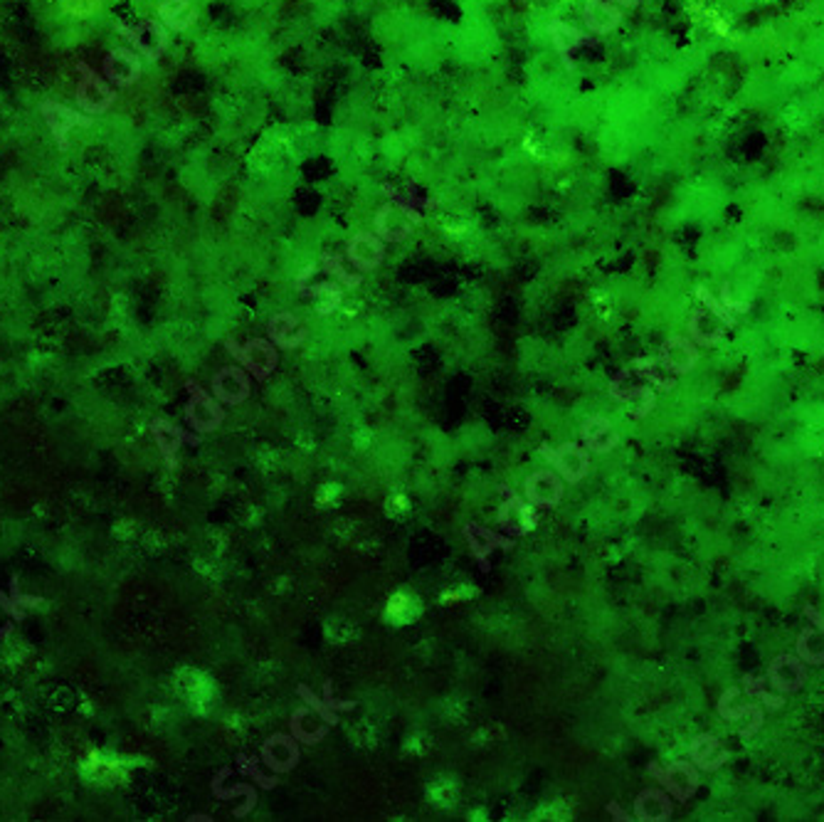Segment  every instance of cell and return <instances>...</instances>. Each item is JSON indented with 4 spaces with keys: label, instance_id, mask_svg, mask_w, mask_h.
<instances>
[{
    "label": "cell",
    "instance_id": "cell-1",
    "mask_svg": "<svg viewBox=\"0 0 824 822\" xmlns=\"http://www.w3.org/2000/svg\"><path fill=\"white\" fill-rule=\"evenodd\" d=\"M652 776L660 780L664 790L669 793L671 798L676 800H689L699 788V770L689 761H676L669 768H661L657 763H649Z\"/></svg>",
    "mask_w": 824,
    "mask_h": 822
},
{
    "label": "cell",
    "instance_id": "cell-2",
    "mask_svg": "<svg viewBox=\"0 0 824 822\" xmlns=\"http://www.w3.org/2000/svg\"><path fill=\"white\" fill-rule=\"evenodd\" d=\"M765 677H768V684L775 689V691L790 694V691H797V689L804 687L807 672H804V665L800 657L780 655L770 662Z\"/></svg>",
    "mask_w": 824,
    "mask_h": 822
},
{
    "label": "cell",
    "instance_id": "cell-3",
    "mask_svg": "<svg viewBox=\"0 0 824 822\" xmlns=\"http://www.w3.org/2000/svg\"><path fill=\"white\" fill-rule=\"evenodd\" d=\"M228 348H232L235 354L240 355V361L244 363V368L254 373V378H264L269 376L276 366V354H275V346L267 344L264 339H254V341H247L244 346H237L228 341Z\"/></svg>",
    "mask_w": 824,
    "mask_h": 822
},
{
    "label": "cell",
    "instance_id": "cell-4",
    "mask_svg": "<svg viewBox=\"0 0 824 822\" xmlns=\"http://www.w3.org/2000/svg\"><path fill=\"white\" fill-rule=\"evenodd\" d=\"M188 390L193 393V398L188 403L186 415L188 422L198 430V433H210V430H215L218 425L225 418V412L218 408V403L205 395L200 386H193V383H188Z\"/></svg>",
    "mask_w": 824,
    "mask_h": 822
},
{
    "label": "cell",
    "instance_id": "cell-5",
    "mask_svg": "<svg viewBox=\"0 0 824 822\" xmlns=\"http://www.w3.org/2000/svg\"><path fill=\"white\" fill-rule=\"evenodd\" d=\"M543 457L550 459V465L571 482H580L590 469V455H588V450L578 447V444H563L561 450L543 447Z\"/></svg>",
    "mask_w": 824,
    "mask_h": 822
},
{
    "label": "cell",
    "instance_id": "cell-6",
    "mask_svg": "<svg viewBox=\"0 0 824 822\" xmlns=\"http://www.w3.org/2000/svg\"><path fill=\"white\" fill-rule=\"evenodd\" d=\"M699 361L696 346L684 339V336H671L669 341H664L660 348V363L664 371H669L671 376H682L689 373Z\"/></svg>",
    "mask_w": 824,
    "mask_h": 822
},
{
    "label": "cell",
    "instance_id": "cell-7",
    "mask_svg": "<svg viewBox=\"0 0 824 822\" xmlns=\"http://www.w3.org/2000/svg\"><path fill=\"white\" fill-rule=\"evenodd\" d=\"M501 491H504L506 497V504L501 507V514H499L501 526L511 533L531 531L536 526V511L531 509L528 504H524L518 497H514V491H508L506 487H501Z\"/></svg>",
    "mask_w": 824,
    "mask_h": 822
},
{
    "label": "cell",
    "instance_id": "cell-8",
    "mask_svg": "<svg viewBox=\"0 0 824 822\" xmlns=\"http://www.w3.org/2000/svg\"><path fill=\"white\" fill-rule=\"evenodd\" d=\"M77 100L82 104V109H87L89 114H101V111H107L111 107L114 92H111V87L104 79L87 72V77L79 79Z\"/></svg>",
    "mask_w": 824,
    "mask_h": 822
},
{
    "label": "cell",
    "instance_id": "cell-9",
    "mask_svg": "<svg viewBox=\"0 0 824 822\" xmlns=\"http://www.w3.org/2000/svg\"><path fill=\"white\" fill-rule=\"evenodd\" d=\"M212 388H215V398L237 405L250 395V378L240 368H222L212 380Z\"/></svg>",
    "mask_w": 824,
    "mask_h": 822
},
{
    "label": "cell",
    "instance_id": "cell-10",
    "mask_svg": "<svg viewBox=\"0 0 824 822\" xmlns=\"http://www.w3.org/2000/svg\"><path fill=\"white\" fill-rule=\"evenodd\" d=\"M731 691L733 689H728L724 691V697L718 699V714H721V719L725 722H740V719H748V723L740 729V738H753L758 729L763 726V709H760L758 704H743V706H731Z\"/></svg>",
    "mask_w": 824,
    "mask_h": 822
},
{
    "label": "cell",
    "instance_id": "cell-11",
    "mask_svg": "<svg viewBox=\"0 0 824 822\" xmlns=\"http://www.w3.org/2000/svg\"><path fill=\"white\" fill-rule=\"evenodd\" d=\"M412 233V222L397 205H385L375 218V235L383 237L388 243H400L407 235Z\"/></svg>",
    "mask_w": 824,
    "mask_h": 822
},
{
    "label": "cell",
    "instance_id": "cell-12",
    "mask_svg": "<svg viewBox=\"0 0 824 822\" xmlns=\"http://www.w3.org/2000/svg\"><path fill=\"white\" fill-rule=\"evenodd\" d=\"M610 393L615 395L620 403H629V400H639V408H635V418L642 420L652 408H654V390L649 386H635V383H627V371H622L615 380L610 383Z\"/></svg>",
    "mask_w": 824,
    "mask_h": 822
},
{
    "label": "cell",
    "instance_id": "cell-13",
    "mask_svg": "<svg viewBox=\"0 0 824 822\" xmlns=\"http://www.w3.org/2000/svg\"><path fill=\"white\" fill-rule=\"evenodd\" d=\"M43 114H44V119H47V126L52 129V133H55V139L60 141L62 148H67V133L72 132L75 126H87L89 124V119L79 116L77 111L67 109V107L55 104V101H47V104H43Z\"/></svg>",
    "mask_w": 824,
    "mask_h": 822
},
{
    "label": "cell",
    "instance_id": "cell-14",
    "mask_svg": "<svg viewBox=\"0 0 824 822\" xmlns=\"http://www.w3.org/2000/svg\"><path fill=\"white\" fill-rule=\"evenodd\" d=\"M348 259L358 269H373L383 262V243L378 240V235H356L348 244Z\"/></svg>",
    "mask_w": 824,
    "mask_h": 822
},
{
    "label": "cell",
    "instance_id": "cell-15",
    "mask_svg": "<svg viewBox=\"0 0 824 822\" xmlns=\"http://www.w3.org/2000/svg\"><path fill=\"white\" fill-rule=\"evenodd\" d=\"M104 75L111 79V82H116L121 87H126V84H133L139 75H141V65H139V57L129 52V50H116V52H109L107 57V62H104Z\"/></svg>",
    "mask_w": 824,
    "mask_h": 822
},
{
    "label": "cell",
    "instance_id": "cell-16",
    "mask_svg": "<svg viewBox=\"0 0 824 822\" xmlns=\"http://www.w3.org/2000/svg\"><path fill=\"white\" fill-rule=\"evenodd\" d=\"M467 541L472 546V554L479 558V563H482V571H486V555L494 554V548H511L514 541L511 539H504L501 533H492L482 529V526H476V523H469L467 529Z\"/></svg>",
    "mask_w": 824,
    "mask_h": 822
},
{
    "label": "cell",
    "instance_id": "cell-17",
    "mask_svg": "<svg viewBox=\"0 0 824 822\" xmlns=\"http://www.w3.org/2000/svg\"><path fill=\"white\" fill-rule=\"evenodd\" d=\"M692 761L701 770H718L728 761V751L721 748L716 736L701 733L692 741Z\"/></svg>",
    "mask_w": 824,
    "mask_h": 822
},
{
    "label": "cell",
    "instance_id": "cell-18",
    "mask_svg": "<svg viewBox=\"0 0 824 822\" xmlns=\"http://www.w3.org/2000/svg\"><path fill=\"white\" fill-rule=\"evenodd\" d=\"M689 333H692L693 344L699 346H716L724 341L725 336V323L714 316L711 311H696L689 322Z\"/></svg>",
    "mask_w": 824,
    "mask_h": 822
},
{
    "label": "cell",
    "instance_id": "cell-19",
    "mask_svg": "<svg viewBox=\"0 0 824 822\" xmlns=\"http://www.w3.org/2000/svg\"><path fill=\"white\" fill-rule=\"evenodd\" d=\"M526 491L528 501H533L539 507H556L563 494L561 479L550 475V472H539L526 482Z\"/></svg>",
    "mask_w": 824,
    "mask_h": 822
},
{
    "label": "cell",
    "instance_id": "cell-20",
    "mask_svg": "<svg viewBox=\"0 0 824 822\" xmlns=\"http://www.w3.org/2000/svg\"><path fill=\"white\" fill-rule=\"evenodd\" d=\"M262 758L267 766L272 770H289V768L297 766L299 751L292 738L286 736H275L262 746Z\"/></svg>",
    "mask_w": 824,
    "mask_h": 822
},
{
    "label": "cell",
    "instance_id": "cell-21",
    "mask_svg": "<svg viewBox=\"0 0 824 822\" xmlns=\"http://www.w3.org/2000/svg\"><path fill=\"white\" fill-rule=\"evenodd\" d=\"M583 440H585V447H588L590 452H607V450L617 447V443H620V435L615 433V427L604 420V418L595 415V418H590V420H585Z\"/></svg>",
    "mask_w": 824,
    "mask_h": 822
},
{
    "label": "cell",
    "instance_id": "cell-22",
    "mask_svg": "<svg viewBox=\"0 0 824 822\" xmlns=\"http://www.w3.org/2000/svg\"><path fill=\"white\" fill-rule=\"evenodd\" d=\"M639 820L661 822L671 818V800L667 790H644L635 802Z\"/></svg>",
    "mask_w": 824,
    "mask_h": 822
},
{
    "label": "cell",
    "instance_id": "cell-23",
    "mask_svg": "<svg viewBox=\"0 0 824 822\" xmlns=\"http://www.w3.org/2000/svg\"><path fill=\"white\" fill-rule=\"evenodd\" d=\"M129 35H132L136 50L148 60H158L165 50V33L161 30L158 22H139Z\"/></svg>",
    "mask_w": 824,
    "mask_h": 822
},
{
    "label": "cell",
    "instance_id": "cell-24",
    "mask_svg": "<svg viewBox=\"0 0 824 822\" xmlns=\"http://www.w3.org/2000/svg\"><path fill=\"white\" fill-rule=\"evenodd\" d=\"M620 8L610 0H590L585 8V22L593 33H610L620 25Z\"/></svg>",
    "mask_w": 824,
    "mask_h": 822
},
{
    "label": "cell",
    "instance_id": "cell-25",
    "mask_svg": "<svg viewBox=\"0 0 824 822\" xmlns=\"http://www.w3.org/2000/svg\"><path fill=\"white\" fill-rule=\"evenodd\" d=\"M269 336L276 346L292 348V346H299L307 339V329L292 314H279L269 322Z\"/></svg>",
    "mask_w": 824,
    "mask_h": 822
},
{
    "label": "cell",
    "instance_id": "cell-26",
    "mask_svg": "<svg viewBox=\"0 0 824 822\" xmlns=\"http://www.w3.org/2000/svg\"><path fill=\"white\" fill-rule=\"evenodd\" d=\"M161 20L173 30H186L196 22V8L190 5V0H164Z\"/></svg>",
    "mask_w": 824,
    "mask_h": 822
},
{
    "label": "cell",
    "instance_id": "cell-27",
    "mask_svg": "<svg viewBox=\"0 0 824 822\" xmlns=\"http://www.w3.org/2000/svg\"><path fill=\"white\" fill-rule=\"evenodd\" d=\"M154 433H156V443L161 444V450H164V455L168 457V462H171V465H173V455H176L178 444L186 443V440H190V443H198V437H186L183 430H178V427H173L171 422H164V420L154 422Z\"/></svg>",
    "mask_w": 824,
    "mask_h": 822
},
{
    "label": "cell",
    "instance_id": "cell-28",
    "mask_svg": "<svg viewBox=\"0 0 824 822\" xmlns=\"http://www.w3.org/2000/svg\"><path fill=\"white\" fill-rule=\"evenodd\" d=\"M225 776H230V768H222L220 776L212 780V793H215V798H220V800H230V798H235V795H244V798H247L244 800V805H242L240 810L235 812L237 818H244V815L254 808V802H257V793H254V788H250V786L222 788V778Z\"/></svg>",
    "mask_w": 824,
    "mask_h": 822
},
{
    "label": "cell",
    "instance_id": "cell-29",
    "mask_svg": "<svg viewBox=\"0 0 824 822\" xmlns=\"http://www.w3.org/2000/svg\"><path fill=\"white\" fill-rule=\"evenodd\" d=\"M307 297H314L316 299V309L321 314H329L333 307H339V301H341V289L336 287L333 282H319V284H314V287H299Z\"/></svg>",
    "mask_w": 824,
    "mask_h": 822
},
{
    "label": "cell",
    "instance_id": "cell-30",
    "mask_svg": "<svg viewBox=\"0 0 824 822\" xmlns=\"http://www.w3.org/2000/svg\"><path fill=\"white\" fill-rule=\"evenodd\" d=\"M420 603L418 598L407 595V593H397L388 603V620L390 622H410L418 618Z\"/></svg>",
    "mask_w": 824,
    "mask_h": 822
},
{
    "label": "cell",
    "instance_id": "cell-31",
    "mask_svg": "<svg viewBox=\"0 0 824 822\" xmlns=\"http://www.w3.org/2000/svg\"><path fill=\"white\" fill-rule=\"evenodd\" d=\"M292 733H294V738L304 741V744H316L326 736V726L308 722V709H301L292 719Z\"/></svg>",
    "mask_w": 824,
    "mask_h": 822
},
{
    "label": "cell",
    "instance_id": "cell-32",
    "mask_svg": "<svg viewBox=\"0 0 824 822\" xmlns=\"http://www.w3.org/2000/svg\"><path fill=\"white\" fill-rule=\"evenodd\" d=\"M743 687H746L748 694L758 697V699L763 701V706H768L770 711L782 709V704H785V699H782L780 694H772V691L768 689V677H753V674H746V677H743Z\"/></svg>",
    "mask_w": 824,
    "mask_h": 822
},
{
    "label": "cell",
    "instance_id": "cell-33",
    "mask_svg": "<svg viewBox=\"0 0 824 822\" xmlns=\"http://www.w3.org/2000/svg\"><path fill=\"white\" fill-rule=\"evenodd\" d=\"M795 650H797V657L807 665H824V642H817L814 630H803Z\"/></svg>",
    "mask_w": 824,
    "mask_h": 822
},
{
    "label": "cell",
    "instance_id": "cell-34",
    "mask_svg": "<svg viewBox=\"0 0 824 822\" xmlns=\"http://www.w3.org/2000/svg\"><path fill=\"white\" fill-rule=\"evenodd\" d=\"M550 35H553V40H556V44H558V50H561L563 55H568V52L578 50V47L583 44V35L578 33L575 28L563 25V22L550 25Z\"/></svg>",
    "mask_w": 824,
    "mask_h": 822
},
{
    "label": "cell",
    "instance_id": "cell-35",
    "mask_svg": "<svg viewBox=\"0 0 824 822\" xmlns=\"http://www.w3.org/2000/svg\"><path fill=\"white\" fill-rule=\"evenodd\" d=\"M299 694H301V699L307 701L308 706L316 711V714H319L321 719L329 723V726H336V723H339V716L333 714V709H329V704H326V701L316 699V697H314V694L308 691L307 684H299Z\"/></svg>",
    "mask_w": 824,
    "mask_h": 822
},
{
    "label": "cell",
    "instance_id": "cell-36",
    "mask_svg": "<svg viewBox=\"0 0 824 822\" xmlns=\"http://www.w3.org/2000/svg\"><path fill=\"white\" fill-rule=\"evenodd\" d=\"M324 262H326V272H329V275H333V277L341 279L343 284H348V287H356V284H361V277H356V275H351L348 269H343L341 257L326 255V259H324Z\"/></svg>",
    "mask_w": 824,
    "mask_h": 822
},
{
    "label": "cell",
    "instance_id": "cell-37",
    "mask_svg": "<svg viewBox=\"0 0 824 822\" xmlns=\"http://www.w3.org/2000/svg\"><path fill=\"white\" fill-rule=\"evenodd\" d=\"M635 371H639L642 376L652 380L654 386H660V388H674V380L671 378H661L657 371H654V361H647V358H639L635 361Z\"/></svg>",
    "mask_w": 824,
    "mask_h": 822
},
{
    "label": "cell",
    "instance_id": "cell-38",
    "mask_svg": "<svg viewBox=\"0 0 824 822\" xmlns=\"http://www.w3.org/2000/svg\"><path fill=\"white\" fill-rule=\"evenodd\" d=\"M699 297H701V301H704L706 307H708V311H711L714 316H718V319H721V322H724L725 326H733V323H736L733 314L725 309L724 304H718V301H716L714 297H711V294L706 291V289H699Z\"/></svg>",
    "mask_w": 824,
    "mask_h": 822
},
{
    "label": "cell",
    "instance_id": "cell-39",
    "mask_svg": "<svg viewBox=\"0 0 824 822\" xmlns=\"http://www.w3.org/2000/svg\"><path fill=\"white\" fill-rule=\"evenodd\" d=\"M324 701H326V704H329V709H333V711H348V709H353V706H356L353 701H336V699H333V691H331V682H326V684H324Z\"/></svg>",
    "mask_w": 824,
    "mask_h": 822
},
{
    "label": "cell",
    "instance_id": "cell-40",
    "mask_svg": "<svg viewBox=\"0 0 824 822\" xmlns=\"http://www.w3.org/2000/svg\"><path fill=\"white\" fill-rule=\"evenodd\" d=\"M804 615L814 622V627H817V633L824 637V615L822 612L814 611V605H804Z\"/></svg>",
    "mask_w": 824,
    "mask_h": 822
},
{
    "label": "cell",
    "instance_id": "cell-41",
    "mask_svg": "<svg viewBox=\"0 0 824 822\" xmlns=\"http://www.w3.org/2000/svg\"><path fill=\"white\" fill-rule=\"evenodd\" d=\"M252 778L257 780V783H260V786H262V788H275V786H276V778H267L262 773V770H254Z\"/></svg>",
    "mask_w": 824,
    "mask_h": 822
},
{
    "label": "cell",
    "instance_id": "cell-42",
    "mask_svg": "<svg viewBox=\"0 0 824 822\" xmlns=\"http://www.w3.org/2000/svg\"><path fill=\"white\" fill-rule=\"evenodd\" d=\"M607 810L612 812V818H615V820H629V815L622 812V808H620L617 802H610V805H607Z\"/></svg>",
    "mask_w": 824,
    "mask_h": 822
},
{
    "label": "cell",
    "instance_id": "cell-43",
    "mask_svg": "<svg viewBox=\"0 0 824 822\" xmlns=\"http://www.w3.org/2000/svg\"><path fill=\"white\" fill-rule=\"evenodd\" d=\"M620 3H622V5H639L642 0H620Z\"/></svg>",
    "mask_w": 824,
    "mask_h": 822
}]
</instances>
